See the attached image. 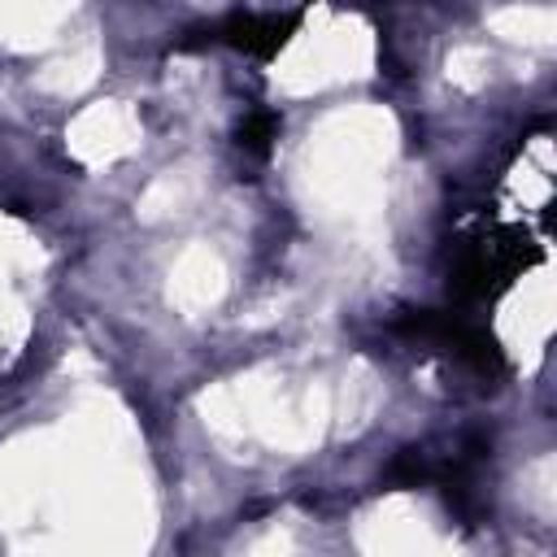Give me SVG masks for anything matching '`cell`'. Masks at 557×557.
<instances>
[{"label": "cell", "instance_id": "6da1fadb", "mask_svg": "<svg viewBox=\"0 0 557 557\" xmlns=\"http://www.w3.org/2000/svg\"><path fill=\"white\" fill-rule=\"evenodd\" d=\"M522 265H527V239L518 231L487 226V231H474L457 244L453 265H448V283L457 296L483 300V296H496L500 287H509Z\"/></svg>", "mask_w": 557, "mask_h": 557}, {"label": "cell", "instance_id": "7a4b0ae2", "mask_svg": "<svg viewBox=\"0 0 557 557\" xmlns=\"http://www.w3.org/2000/svg\"><path fill=\"white\" fill-rule=\"evenodd\" d=\"M396 335H405L409 344H422V348H440L448 357H457L461 366H470L479 379H496L505 370V357H500V344L457 318V313H444V309H413V313H400L396 318Z\"/></svg>", "mask_w": 557, "mask_h": 557}, {"label": "cell", "instance_id": "3957f363", "mask_svg": "<svg viewBox=\"0 0 557 557\" xmlns=\"http://www.w3.org/2000/svg\"><path fill=\"white\" fill-rule=\"evenodd\" d=\"M296 26H300V13H296V9H292V13H252V9H235V13H226V17L213 26L209 39H218V44H226V48H235V52H248V57L270 61V57L296 35Z\"/></svg>", "mask_w": 557, "mask_h": 557}, {"label": "cell", "instance_id": "277c9868", "mask_svg": "<svg viewBox=\"0 0 557 557\" xmlns=\"http://www.w3.org/2000/svg\"><path fill=\"white\" fill-rule=\"evenodd\" d=\"M274 139H278V117H274L270 109H257V113H248V117L239 122V148H244L248 157L265 161L270 148H274Z\"/></svg>", "mask_w": 557, "mask_h": 557}]
</instances>
